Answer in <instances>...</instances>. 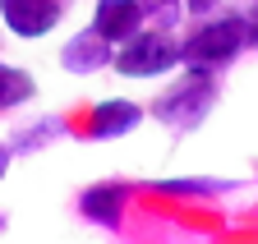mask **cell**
<instances>
[{
  "mask_svg": "<svg viewBox=\"0 0 258 244\" xmlns=\"http://www.w3.org/2000/svg\"><path fill=\"white\" fill-rule=\"evenodd\" d=\"M249 42H253L249 14H221V19H212V23H203L199 33L180 46V60H184L189 69L212 74V69H221V65H231Z\"/></svg>",
  "mask_w": 258,
  "mask_h": 244,
  "instance_id": "cell-1",
  "label": "cell"
},
{
  "mask_svg": "<svg viewBox=\"0 0 258 244\" xmlns=\"http://www.w3.org/2000/svg\"><path fill=\"white\" fill-rule=\"evenodd\" d=\"M111 65L124 78H157L180 65V42L171 33H129L111 46Z\"/></svg>",
  "mask_w": 258,
  "mask_h": 244,
  "instance_id": "cell-2",
  "label": "cell"
},
{
  "mask_svg": "<svg viewBox=\"0 0 258 244\" xmlns=\"http://www.w3.org/2000/svg\"><path fill=\"white\" fill-rule=\"evenodd\" d=\"M208 106H212V83H208L203 69H194L175 93H166V97L152 106V115L161 120V125H175L180 129V125H199Z\"/></svg>",
  "mask_w": 258,
  "mask_h": 244,
  "instance_id": "cell-3",
  "label": "cell"
},
{
  "mask_svg": "<svg viewBox=\"0 0 258 244\" xmlns=\"http://www.w3.org/2000/svg\"><path fill=\"white\" fill-rule=\"evenodd\" d=\"M64 14V0H0V19L14 37H46Z\"/></svg>",
  "mask_w": 258,
  "mask_h": 244,
  "instance_id": "cell-4",
  "label": "cell"
},
{
  "mask_svg": "<svg viewBox=\"0 0 258 244\" xmlns=\"http://www.w3.org/2000/svg\"><path fill=\"white\" fill-rule=\"evenodd\" d=\"M143 28V10H139V0H97V10H92V33L97 37H106L111 46L124 42L129 33H139Z\"/></svg>",
  "mask_w": 258,
  "mask_h": 244,
  "instance_id": "cell-5",
  "label": "cell"
},
{
  "mask_svg": "<svg viewBox=\"0 0 258 244\" xmlns=\"http://www.w3.org/2000/svg\"><path fill=\"white\" fill-rule=\"evenodd\" d=\"M60 60H64L70 74H97L102 65H111V42L97 37V33H79L70 46L60 51Z\"/></svg>",
  "mask_w": 258,
  "mask_h": 244,
  "instance_id": "cell-6",
  "label": "cell"
},
{
  "mask_svg": "<svg viewBox=\"0 0 258 244\" xmlns=\"http://www.w3.org/2000/svg\"><path fill=\"white\" fill-rule=\"evenodd\" d=\"M139 120H143V106L115 97V102H102V106L92 111V134H97V138H120V134L134 129Z\"/></svg>",
  "mask_w": 258,
  "mask_h": 244,
  "instance_id": "cell-7",
  "label": "cell"
},
{
  "mask_svg": "<svg viewBox=\"0 0 258 244\" xmlns=\"http://www.w3.org/2000/svg\"><path fill=\"white\" fill-rule=\"evenodd\" d=\"M120 207H124V189L120 185H97V189L83 194V217L97 221V226H115Z\"/></svg>",
  "mask_w": 258,
  "mask_h": 244,
  "instance_id": "cell-8",
  "label": "cell"
},
{
  "mask_svg": "<svg viewBox=\"0 0 258 244\" xmlns=\"http://www.w3.org/2000/svg\"><path fill=\"white\" fill-rule=\"evenodd\" d=\"M32 93H37V83H32L23 69H14V65H0V111H14V106H23Z\"/></svg>",
  "mask_w": 258,
  "mask_h": 244,
  "instance_id": "cell-9",
  "label": "cell"
},
{
  "mask_svg": "<svg viewBox=\"0 0 258 244\" xmlns=\"http://www.w3.org/2000/svg\"><path fill=\"white\" fill-rule=\"evenodd\" d=\"M139 10H143V19H157L161 28H171V23L184 14L180 0H139Z\"/></svg>",
  "mask_w": 258,
  "mask_h": 244,
  "instance_id": "cell-10",
  "label": "cell"
},
{
  "mask_svg": "<svg viewBox=\"0 0 258 244\" xmlns=\"http://www.w3.org/2000/svg\"><path fill=\"white\" fill-rule=\"evenodd\" d=\"M180 5H184V10H189V14H208V10H212V5H217V0H180Z\"/></svg>",
  "mask_w": 258,
  "mask_h": 244,
  "instance_id": "cell-11",
  "label": "cell"
},
{
  "mask_svg": "<svg viewBox=\"0 0 258 244\" xmlns=\"http://www.w3.org/2000/svg\"><path fill=\"white\" fill-rule=\"evenodd\" d=\"M5 166H10V152H5V147H0V175H5Z\"/></svg>",
  "mask_w": 258,
  "mask_h": 244,
  "instance_id": "cell-12",
  "label": "cell"
}]
</instances>
